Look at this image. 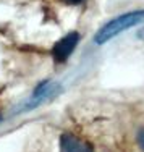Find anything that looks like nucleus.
<instances>
[{
    "mask_svg": "<svg viewBox=\"0 0 144 152\" xmlns=\"http://www.w3.org/2000/svg\"><path fill=\"white\" fill-rule=\"evenodd\" d=\"M144 23V10H138V12H129L125 15H120L117 18H113L112 21H109L107 24H104L97 34L94 36V42L97 45L105 44L107 41L113 39L115 36L121 34V32L128 31L129 28L138 26V24Z\"/></svg>",
    "mask_w": 144,
    "mask_h": 152,
    "instance_id": "obj_1",
    "label": "nucleus"
},
{
    "mask_svg": "<svg viewBox=\"0 0 144 152\" xmlns=\"http://www.w3.org/2000/svg\"><path fill=\"white\" fill-rule=\"evenodd\" d=\"M60 91H62V88H60L58 83H53V81H44V83H41V84L37 86V89L34 91V94H32V96L24 104H21V105L18 107V110H15L13 113H23V112L32 110V108L39 107L42 102L49 100L50 97L57 96Z\"/></svg>",
    "mask_w": 144,
    "mask_h": 152,
    "instance_id": "obj_2",
    "label": "nucleus"
},
{
    "mask_svg": "<svg viewBox=\"0 0 144 152\" xmlns=\"http://www.w3.org/2000/svg\"><path fill=\"white\" fill-rule=\"evenodd\" d=\"M78 42H80V34H78V32H70V34H67L65 37H62L52 49L53 60L58 61V63H63V61L73 53V50H75V47L78 45Z\"/></svg>",
    "mask_w": 144,
    "mask_h": 152,
    "instance_id": "obj_3",
    "label": "nucleus"
},
{
    "mask_svg": "<svg viewBox=\"0 0 144 152\" xmlns=\"http://www.w3.org/2000/svg\"><path fill=\"white\" fill-rule=\"evenodd\" d=\"M60 149L65 152H89L92 151V146L73 134H63L60 139Z\"/></svg>",
    "mask_w": 144,
    "mask_h": 152,
    "instance_id": "obj_4",
    "label": "nucleus"
},
{
    "mask_svg": "<svg viewBox=\"0 0 144 152\" xmlns=\"http://www.w3.org/2000/svg\"><path fill=\"white\" fill-rule=\"evenodd\" d=\"M138 142L141 146V149H144V128H141L138 131Z\"/></svg>",
    "mask_w": 144,
    "mask_h": 152,
    "instance_id": "obj_5",
    "label": "nucleus"
},
{
    "mask_svg": "<svg viewBox=\"0 0 144 152\" xmlns=\"http://www.w3.org/2000/svg\"><path fill=\"white\" fill-rule=\"evenodd\" d=\"M65 2H68V3H73V5H75V3H80V2H83V0H65Z\"/></svg>",
    "mask_w": 144,
    "mask_h": 152,
    "instance_id": "obj_6",
    "label": "nucleus"
},
{
    "mask_svg": "<svg viewBox=\"0 0 144 152\" xmlns=\"http://www.w3.org/2000/svg\"><path fill=\"white\" fill-rule=\"evenodd\" d=\"M139 37H141V39H143V41H144V28H143V29H141V31H139Z\"/></svg>",
    "mask_w": 144,
    "mask_h": 152,
    "instance_id": "obj_7",
    "label": "nucleus"
}]
</instances>
